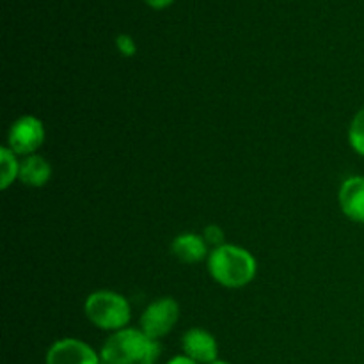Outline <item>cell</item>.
<instances>
[{
	"mask_svg": "<svg viewBox=\"0 0 364 364\" xmlns=\"http://www.w3.org/2000/svg\"><path fill=\"white\" fill-rule=\"evenodd\" d=\"M45 142V124L36 116H21L7 132V148L21 156L36 155Z\"/></svg>",
	"mask_w": 364,
	"mask_h": 364,
	"instance_id": "cell-5",
	"label": "cell"
},
{
	"mask_svg": "<svg viewBox=\"0 0 364 364\" xmlns=\"http://www.w3.org/2000/svg\"><path fill=\"white\" fill-rule=\"evenodd\" d=\"M159 358V341L134 327L110 334L100 350L102 364H156Z\"/></svg>",
	"mask_w": 364,
	"mask_h": 364,
	"instance_id": "cell-2",
	"label": "cell"
},
{
	"mask_svg": "<svg viewBox=\"0 0 364 364\" xmlns=\"http://www.w3.org/2000/svg\"><path fill=\"white\" fill-rule=\"evenodd\" d=\"M181 350L198 364L219 361V345L215 336L201 327H192L181 336Z\"/></svg>",
	"mask_w": 364,
	"mask_h": 364,
	"instance_id": "cell-7",
	"label": "cell"
},
{
	"mask_svg": "<svg viewBox=\"0 0 364 364\" xmlns=\"http://www.w3.org/2000/svg\"><path fill=\"white\" fill-rule=\"evenodd\" d=\"M45 364H102L100 354L77 338H63L50 345Z\"/></svg>",
	"mask_w": 364,
	"mask_h": 364,
	"instance_id": "cell-6",
	"label": "cell"
},
{
	"mask_svg": "<svg viewBox=\"0 0 364 364\" xmlns=\"http://www.w3.org/2000/svg\"><path fill=\"white\" fill-rule=\"evenodd\" d=\"M178 320H180V304L173 297H162L153 301L144 309L139 320L141 323L139 329L151 340L159 341L174 329Z\"/></svg>",
	"mask_w": 364,
	"mask_h": 364,
	"instance_id": "cell-4",
	"label": "cell"
},
{
	"mask_svg": "<svg viewBox=\"0 0 364 364\" xmlns=\"http://www.w3.org/2000/svg\"><path fill=\"white\" fill-rule=\"evenodd\" d=\"M52 178V166L41 155H28L20 160V176L18 180L32 188H41Z\"/></svg>",
	"mask_w": 364,
	"mask_h": 364,
	"instance_id": "cell-10",
	"label": "cell"
},
{
	"mask_svg": "<svg viewBox=\"0 0 364 364\" xmlns=\"http://www.w3.org/2000/svg\"><path fill=\"white\" fill-rule=\"evenodd\" d=\"M166 364H198V363H196L194 359L187 358L185 354H180V355H174V358H171Z\"/></svg>",
	"mask_w": 364,
	"mask_h": 364,
	"instance_id": "cell-15",
	"label": "cell"
},
{
	"mask_svg": "<svg viewBox=\"0 0 364 364\" xmlns=\"http://www.w3.org/2000/svg\"><path fill=\"white\" fill-rule=\"evenodd\" d=\"M208 274L220 287L238 290L255 281L258 262L247 249L235 244H224L210 251L206 259Z\"/></svg>",
	"mask_w": 364,
	"mask_h": 364,
	"instance_id": "cell-1",
	"label": "cell"
},
{
	"mask_svg": "<svg viewBox=\"0 0 364 364\" xmlns=\"http://www.w3.org/2000/svg\"><path fill=\"white\" fill-rule=\"evenodd\" d=\"M338 203L347 219L364 224V176H348L338 192Z\"/></svg>",
	"mask_w": 364,
	"mask_h": 364,
	"instance_id": "cell-8",
	"label": "cell"
},
{
	"mask_svg": "<svg viewBox=\"0 0 364 364\" xmlns=\"http://www.w3.org/2000/svg\"><path fill=\"white\" fill-rule=\"evenodd\" d=\"M171 255L181 263L194 265V263L208 259V244L203 235L198 233H181L171 242Z\"/></svg>",
	"mask_w": 364,
	"mask_h": 364,
	"instance_id": "cell-9",
	"label": "cell"
},
{
	"mask_svg": "<svg viewBox=\"0 0 364 364\" xmlns=\"http://www.w3.org/2000/svg\"><path fill=\"white\" fill-rule=\"evenodd\" d=\"M116 46L124 57H132L137 52V46H135V41L128 34H119L116 38Z\"/></svg>",
	"mask_w": 364,
	"mask_h": 364,
	"instance_id": "cell-14",
	"label": "cell"
},
{
	"mask_svg": "<svg viewBox=\"0 0 364 364\" xmlns=\"http://www.w3.org/2000/svg\"><path fill=\"white\" fill-rule=\"evenodd\" d=\"M20 176V160L7 146L0 148V188L7 191Z\"/></svg>",
	"mask_w": 364,
	"mask_h": 364,
	"instance_id": "cell-11",
	"label": "cell"
},
{
	"mask_svg": "<svg viewBox=\"0 0 364 364\" xmlns=\"http://www.w3.org/2000/svg\"><path fill=\"white\" fill-rule=\"evenodd\" d=\"M212 364H231V363H226V361H215V363H212Z\"/></svg>",
	"mask_w": 364,
	"mask_h": 364,
	"instance_id": "cell-17",
	"label": "cell"
},
{
	"mask_svg": "<svg viewBox=\"0 0 364 364\" xmlns=\"http://www.w3.org/2000/svg\"><path fill=\"white\" fill-rule=\"evenodd\" d=\"M89 322L102 331L117 333L127 329L132 318V308L127 297L112 290L92 291L84 304Z\"/></svg>",
	"mask_w": 364,
	"mask_h": 364,
	"instance_id": "cell-3",
	"label": "cell"
},
{
	"mask_svg": "<svg viewBox=\"0 0 364 364\" xmlns=\"http://www.w3.org/2000/svg\"><path fill=\"white\" fill-rule=\"evenodd\" d=\"M146 2H148L151 7H155V9H164V7L173 4V0H146Z\"/></svg>",
	"mask_w": 364,
	"mask_h": 364,
	"instance_id": "cell-16",
	"label": "cell"
},
{
	"mask_svg": "<svg viewBox=\"0 0 364 364\" xmlns=\"http://www.w3.org/2000/svg\"><path fill=\"white\" fill-rule=\"evenodd\" d=\"M348 144L358 155L364 156V107L355 112L348 127Z\"/></svg>",
	"mask_w": 364,
	"mask_h": 364,
	"instance_id": "cell-12",
	"label": "cell"
},
{
	"mask_svg": "<svg viewBox=\"0 0 364 364\" xmlns=\"http://www.w3.org/2000/svg\"><path fill=\"white\" fill-rule=\"evenodd\" d=\"M203 238H205L206 244L212 245L213 249L220 247V245L226 244V242H224L226 235H224L223 228L217 226V224H210V226H206L205 231H203Z\"/></svg>",
	"mask_w": 364,
	"mask_h": 364,
	"instance_id": "cell-13",
	"label": "cell"
}]
</instances>
